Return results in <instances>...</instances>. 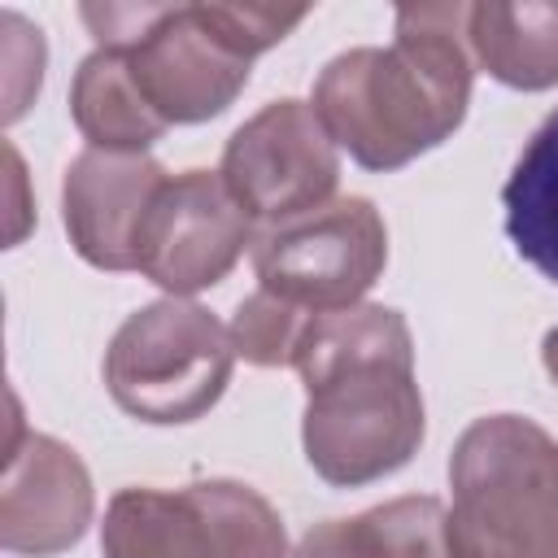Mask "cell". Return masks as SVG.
<instances>
[{"mask_svg": "<svg viewBox=\"0 0 558 558\" xmlns=\"http://www.w3.org/2000/svg\"><path fill=\"white\" fill-rule=\"evenodd\" d=\"M305 384V462L336 488H357L401 471L427 432L414 379V336L392 305H349L314 314L296 353Z\"/></svg>", "mask_w": 558, "mask_h": 558, "instance_id": "obj_1", "label": "cell"}, {"mask_svg": "<svg viewBox=\"0 0 558 558\" xmlns=\"http://www.w3.org/2000/svg\"><path fill=\"white\" fill-rule=\"evenodd\" d=\"M471 4H401L388 48H349L314 78V113L357 166L401 170L445 144L471 105Z\"/></svg>", "mask_w": 558, "mask_h": 558, "instance_id": "obj_2", "label": "cell"}, {"mask_svg": "<svg viewBox=\"0 0 558 558\" xmlns=\"http://www.w3.org/2000/svg\"><path fill=\"white\" fill-rule=\"evenodd\" d=\"M453 558H558V440L523 414L475 418L449 458Z\"/></svg>", "mask_w": 558, "mask_h": 558, "instance_id": "obj_3", "label": "cell"}, {"mask_svg": "<svg viewBox=\"0 0 558 558\" xmlns=\"http://www.w3.org/2000/svg\"><path fill=\"white\" fill-rule=\"evenodd\" d=\"M105 388L118 410L153 427L196 423L231 384V331L187 296H161L126 314L105 349Z\"/></svg>", "mask_w": 558, "mask_h": 558, "instance_id": "obj_4", "label": "cell"}, {"mask_svg": "<svg viewBox=\"0 0 558 558\" xmlns=\"http://www.w3.org/2000/svg\"><path fill=\"white\" fill-rule=\"evenodd\" d=\"M96 48L122 52L166 126L218 118L248 83L240 52L222 44L201 4H83Z\"/></svg>", "mask_w": 558, "mask_h": 558, "instance_id": "obj_5", "label": "cell"}, {"mask_svg": "<svg viewBox=\"0 0 558 558\" xmlns=\"http://www.w3.org/2000/svg\"><path fill=\"white\" fill-rule=\"evenodd\" d=\"M105 558H292L279 510L240 480L122 488L100 523Z\"/></svg>", "mask_w": 558, "mask_h": 558, "instance_id": "obj_6", "label": "cell"}, {"mask_svg": "<svg viewBox=\"0 0 558 558\" xmlns=\"http://www.w3.org/2000/svg\"><path fill=\"white\" fill-rule=\"evenodd\" d=\"M388 266V227L375 201L336 196L323 209L266 227L253 240L257 288L310 310L331 314L362 305Z\"/></svg>", "mask_w": 558, "mask_h": 558, "instance_id": "obj_7", "label": "cell"}, {"mask_svg": "<svg viewBox=\"0 0 558 558\" xmlns=\"http://www.w3.org/2000/svg\"><path fill=\"white\" fill-rule=\"evenodd\" d=\"M218 174L253 222L279 227L336 201L340 148L314 105L283 96L235 126Z\"/></svg>", "mask_w": 558, "mask_h": 558, "instance_id": "obj_8", "label": "cell"}, {"mask_svg": "<svg viewBox=\"0 0 558 558\" xmlns=\"http://www.w3.org/2000/svg\"><path fill=\"white\" fill-rule=\"evenodd\" d=\"M253 240V218L240 209L222 174L183 170L166 179L144 218L135 270L166 296H192L222 283Z\"/></svg>", "mask_w": 558, "mask_h": 558, "instance_id": "obj_9", "label": "cell"}, {"mask_svg": "<svg viewBox=\"0 0 558 558\" xmlns=\"http://www.w3.org/2000/svg\"><path fill=\"white\" fill-rule=\"evenodd\" d=\"M96 510L83 458L57 436L26 432L17 401L0 480V545L22 558H57L83 541Z\"/></svg>", "mask_w": 558, "mask_h": 558, "instance_id": "obj_10", "label": "cell"}, {"mask_svg": "<svg viewBox=\"0 0 558 558\" xmlns=\"http://www.w3.org/2000/svg\"><path fill=\"white\" fill-rule=\"evenodd\" d=\"M166 179L148 153L83 148L61 179V218L74 253L96 270H135V244Z\"/></svg>", "mask_w": 558, "mask_h": 558, "instance_id": "obj_11", "label": "cell"}, {"mask_svg": "<svg viewBox=\"0 0 558 558\" xmlns=\"http://www.w3.org/2000/svg\"><path fill=\"white\" fill-rule=\"evenodd\" d=\"M471 57L514 92L558 87V0L471 4Z\"/></svg>", "mask_w": 558, "mask_h": 558, "instance_id": "obj_12", "label": "cell"}, {"mask_svg": "<svg viewBox=\"0 0 558 558\" xmlns=\"http://www.w3.org/2000/svg\"><path fill=\"white\" fill-rule=\"evenodd\" d=\"M70 118L87 148L105 153H148V144L166 135V122L140 92L126 57L109 48H96L78 61L70 83Z\"/></svg>", "mask_w": 558, "mask_h": 558, "instance_id": "obj_13", "label": "cell"}, {"mask_svg": "<svg viewBox=\"0 0 558 558\" xmlns=\"http://www.w3.org/2000/svg\"><path fill=\"white\" fill-rule=\"evenodd\" d=\"M514 253L558 283V109L532 131L501 187Z\"/></svg>", "mask_w": 558, "mask_h": 558, "instance_id": "obj_14", "label": "cell"}, {"mask_svg": "<svg viewBox=\"0 0 558 558\" xmlns=\"http://www.w3.org/2000/svg\"><path fill=\"white\" fill-rule=\"evenodd\" d=\"M357 558H453L440 497H392L349 519Z\"/></svg>", "mask_w": 558, "mask_h": 558, "instance_id": "obj_15", "label": "cell"}, {"mask_svg": "<svg viewBox=\"0 0 558 558\" xmlns=\"http://www.w3.org/2000/svg\"><path fill=\"white\" fill-rule=\"evenodd\" d=\"M310 310L257 288L231 314V349L248 366H296V353L310 331Z\"/></svg>", "mask_w": 558, "mask_h": 558, "instance_id": "obj_16", "label": "cell"}, {"mask_svg": "<svg viewBox=\"0 0 558 558\" xmlns=\"http://www.w3.org/2000/svg\"><path fill=\"white\" fill-rule=\"evenodd\" d=\"M209 26L222 35V44L231 52H240L244 61L262 57L266 48L283 44L305 17L310 4H222V0H201Z\"/></svg>", "mask_w": 558, "mask_h": 558, "instance_id": "obj_17", "label": "cell"}, {"mask_svg": "<svg viewBox=\"0 0 558 558\" xmlns=\"http://www.w3.org/2000/svg\"><path fill=\"white\" fill-rule=\"evenodd\" d=\"M0 31H4V65H9V74H4V92H9L4 122H17L26 100L39 96V83H44V35L35 31L26 52H17L22 44H17V31H13V13L0 17Z\"/></svg>", "mask_w": 558, "mask_h": 558, "instance_id": "obj_18", "label": "cell"}, {"mask_svg": "<svg viewBox=\"0 0 558 558\" xmlns=\"http://www.w3.org/2000/svg\"><path fill=\"white\" fill-rule=\"evenodd\" d=\"M292 558H357V545L349 536V519H323V523H314L296 541Z\"/></svg>", "mask_w": 558, "mask_h": 558, "instance_id": "obj_19", "label": "cell"}, {"mask_svg": "<svg viewBox=\"0 0 558 558\" xmlns=\"http://www.w3.org/2000/svg\"><path fill=\"white\" fill-rule=\"evenodd\" d=\"M541 362H545V375L558 384V327L545 331V340H541Z\"/></svg>", "mask_w": 558, "mask_h": 558, "instance_id": "obj_20", "label": "cell"}]
</instances>
